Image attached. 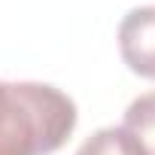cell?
<instances>
[{"instance_id":"obj_1","label":"cell","mask_w":155,"mask_h":155,"mask_svg":"<svg viewBox=\"0 0 155 155\" xmlns=\"http://www.w3.org/2000/svg\"><path fill=\"white\" fill-rule=\"evenodd\" d=\"M76 128V104L46 82L0 79V155H49Z\"/></svg>"},{"instance_id":"obj_2","label":"cell","mask_w":155,"mask_h":155,"mask_svg":"<svg viewBox=\"0 0 155 155\" xmlns=\"http://www.w3.org/2000/svg\"><path fill=\"white\" fill-rule=\"evenodd\" d=\"M119 52L134 73L155 79V6H137L122 18Z\"/></svg>"},{"instance_id":"obj_3","label":"cell","mask_w":155,"mask_h":155,"mask_svg":"<svg viewBox=\"0 0 155 155\" xmlns=\"http://www.w3.org/2000/svg\"><path fill=\"white\" fill-rule=\"evenodd\" d=\"M140 146L146 155H155V91L140 94L137 101H131V107L125 110V125H122Z\"/></svg>"},{"instance_id":"obj_4","label":"cell","mask_w":155,"mask_h":155,"mask_svg":"<svg viewBox=\"0 0 155 155\" xmlns=\"http://www.w3.org/2000/svg\"><path fill=\"white\" fill-rule=\"evenodd\" d=\"M76 155H146L143 152V146L119 125H110V128H101V131H94L82 146H79V152Z\"/></svg>"}]
</instances>
